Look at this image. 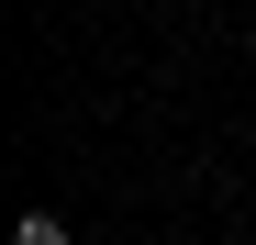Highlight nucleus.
Here are the masks:
<instances>
[{
	"mask_svg": "<svg viewBox=\"0 0 256 245\" xmlns=\"http://www.w3.org/2000/svg\"><path fill=\"white\" fill-rule=\"evenodd\" d=\"M12 245H67V223H56V212H22V223H12Z\"/></svg>",
	"mask_w": 256,
	"mask_h": 245,
	"instance_id": "obj_1",
	"label": "nucleus"
}]
</instances>
